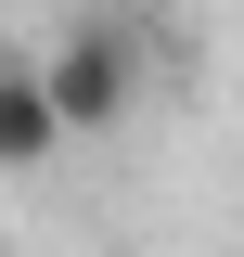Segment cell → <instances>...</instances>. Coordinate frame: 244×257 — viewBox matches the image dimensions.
<instances>
[{"mask_svg": "<svg viewBox=\"0 0 244 257\" xmlns=\"http://www.w3.org/2000/svg\"><path fill=\"white\" fill-rule=\"evenodd\" d=\"M39 77H52V103H64V142L129 128V103H142V39H129V13H77V26L39 52Z\"/></svg>", "mask_w": 244, "mask_h": 257, "instance_id": "cell-1", "label": "cell"}, {"mask_svg": "<svg viewBox=\"0 0 244 257\" xmlns=\"http://www.w3.org/2000/svg\"><path fill=\"white\" fill-rule=\"evenodd\" d=\"M64 155V103H52V77H39V52H0V167L26 180V167H52Z\"/></svg>", "mask_w": 244, "mask_h": 257, "instance_id": "cell-2", "label": "cell"}]
</instances>
